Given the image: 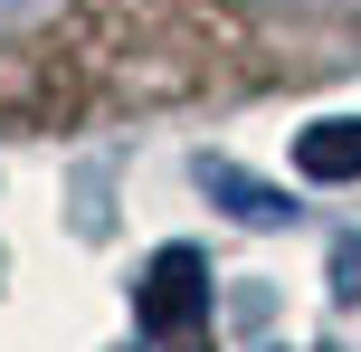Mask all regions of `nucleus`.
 Masks as SVG:
<instances>
[{
    "mask_svg": "<svg viewBox=\"0 0 361 352\" xmlns=\"http://www.w3.org/2000/svg\"><path fill=\"white\" fill-rule=\"evenodd\" d=\"M295 171H305V181H352L361 171V124H305Z\"/></svg>",
    "mask_w": 361,
    "mask_h": 352,
    "instance_id": "2",
    "label": "nucleus"
},
{
    "mask_svg": "<svg viewBox=\"0 0 361 352\" xmlns=\"http://www.w3.org/2000/svg\"><path fill=\"white\" fill-rule=\"evenodd\" d=\"M19 19H29V0H0V29H19Z\"/></svg>",
    "mask_w": 361,
    "mask_h": 352,
    "instance_id": "4",
    "label": "nucleus"
},
{
    "mask_svg": "<svg viewBox=\"0 0 361 352\" xmlns=\"http://www.w3.org/2000/svg\"><path fill=\"white\" fill-rule=\"evenodd\" d=\"M200 305H209V277H200V257H190V248H162V257H152V277H143V296H133L143 334H190V324H200Z\"/></svg>",
    "mask_w": 361,
    "mask_h": 352,
    "instance_id": "1",
    "label": "nucleus"
},
{
    "mask_svg": "<svg viewBox=\"0 0 361 352\" xmlns=\"http://www.w3.org/2000/svg\"><path fill=\"white\" fill-rule=\"evenodd\" d=\"M219 190H228V210L238 219H295V200H276V190H257V181H238V171H209Z\"/></svg>",
    "mask_w": 361,
    "mask_h": 352,
    "instance_id": "3",
    "label": "nucleus"
}]
</instances>
